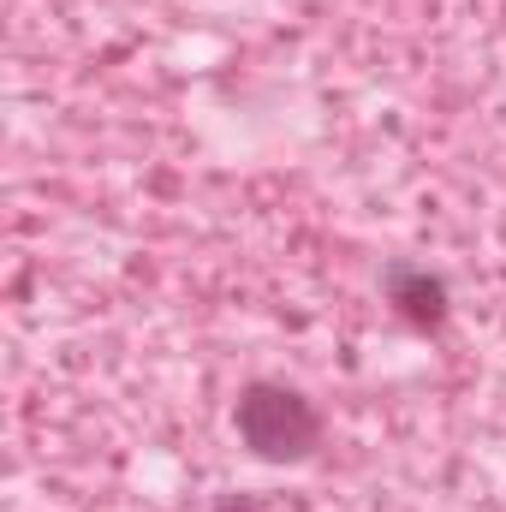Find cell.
Returning <instances> with one entry per match:
<instances>
[{"label": "cell", "instance_id": "6da1fadb", "mask_svg": "<svg viewBox=\"0 0 506 512\" xmlns=\"http://www.w3.org/2000/svg\"><path fill=\"white\" fill-rule=\"evenodd\" d=\"M233 429L262 465H298L322 447V411L286 382H251L233 405Z\"/></svg>", "mask_w": 506, "mask_h": 512}, {"label": "cell", "instance_id": "7a4b0ae2", "mask_svg": "<svg viewBox=\"0 0 506 512\" xmlns=\"http://www.w3.org/2000/svg\"><path fill=\"white\" fill-rule=\"evenodd\" d=\"M381 298L393 304V316L399 322H411L417 334H441L447 328V316H453V298H447V280L441 274H429L423 262H411V256H393L387 268H381Z\"/></svg>", "mask_w": 506, "mask_h": 512}, {"label": "cell", "instance_id": "3957f363", "mask_svg": "<svg viewBox=\"0 0 506 512\" xmlns=\"http://www.w3.org/2000/svg\"><path fill=\"white\" fill-rule=\"evenodd\" d=\"M215 512H268V507H262L256 495H221V501H215Z\"/></svg>", "mask_w": 506, "mask_h": 512}]
</instances>
